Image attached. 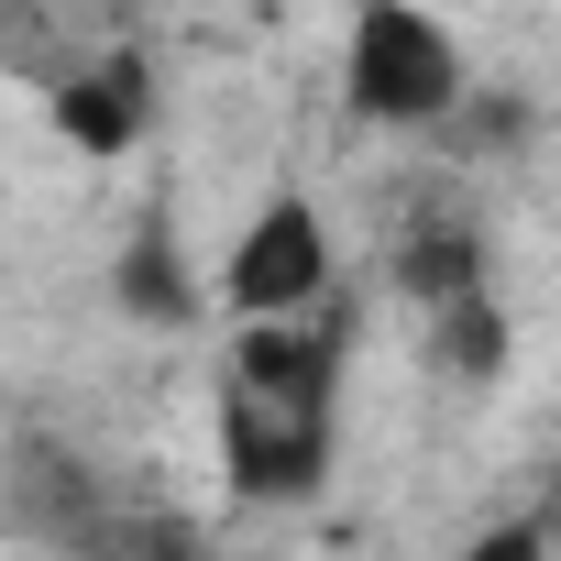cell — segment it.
Returning <instances> with one entry per match:
<instances>
[{"mask_svg": "<svg viewBox=\"0 0 561 561\" xmlns=\"http://www.w3.org/2000/svg\"><path fill=\"white\" fill-rule=\"evenodd\" d=\"M342 430V331L331 309L298 320H231V386H220V462L242 495L287 506L331 473Z\"/></svg>", "mask_w": 561, "mask_h": 561, "instance_id": "6da1fadb", "label": "cell"}, {"mask_svg": "<svg viewBox=\"0 0 561 561\" xmlns=\"http://www.w3.org/2000/svg\"><path fill=\"white\" fill-rule=\"evenodd\" d=\"M342 111L364 133H440L473 111V56L430 0H353L342 23Z\"/></svg>", "mask_w": 561, "mask_h": 561, "instance_id": "7a4b0ae2", "label": "cell"}, {"mask_svg": "<svg viewBox=\"0 0 561 561\" xmlns=\"http://www.w3.org/2000/svg\"><path fill=\"white\" fill-rule=\"evenodd\" d=\"M331 298H342V231H331V209L309 187L253 198V220L220 253V309L231 320H298V309H331Z\"/></svg>", "mask_w": 561, "mask_h": 561, "instance_id": "3957f363", "label": "cell"}, {"mask_svg": "<svg viewBox=\"0 0 561 561\" xmlns=\"http://www.w3.org/2000/svg\"><path fill=\"white\" fill-rule=\"evenodd\" d=\"M45 122H56L78 154H133L144 122H154V78H144V56H89V67H67V78L45 89Z\"/></svg>", "mask_w": 561, "mask_h": 561, "instance_id": "277c9868", "label": "cell"}, {"mask_svg": "<svg viewBox=\"0 0 561 561\" xmlns=\"http://www.w3.org/2000/svg\"><path fill=\"white\" fill-rule=\"evenodd\" d=\"M430 320H440V364H451V375H473V386L506 375V309H495L484 275H473V287H451V298H430Z\"/></svg>", "mask_w": 561, "mask_h": 561, "instance_id": "5b68a950", "label": "cell"}]
</instances>
